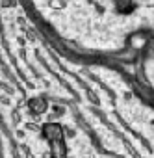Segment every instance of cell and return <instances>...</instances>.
Segmentation results:
<instances>
[{"instance_id":"6da1fadb","label":"cell","mask_w":154,"mask_h":158,"mask_svg":"<svg viewBox=\"0 0 154 158\" xmlns=\"http://www.w3.org/2000/svg\"><path fill=\"white\" fill-rule=\"evenodd\" d=\"M45 136L50 138V139H56V138L61 136V130H59L58 125H47V127H45Z\"/></svg>"}]
</instances>
